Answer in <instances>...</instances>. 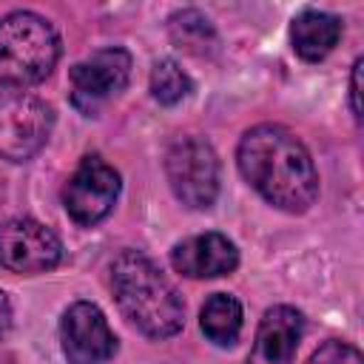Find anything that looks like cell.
<instances>
[{"mask_svg": "<svg viewBox=\"0 0 364 364\" xmlns=\"http://www.w3.org/2000/svg\"><path fill=\"white\" fill-rule=\"evenodd\" d=\"M128 80H131V54L119 46L100 48L91 57L71 65L68 71L71 105L85 117H97L100 108L128 85Z\"/></svg>", "mask_w": 364, "mask_h": 364, "instance_id": "obj_7", "label": "cell"}, {"mask_svg": "<svg viewBox=\"0 0 364 364\" xmlns=\"http://www.w3.org/2000/svg\"><path fill=\"white\" fill-rule=\"evenodd\" d=\"M191 91H193V80L188 77V71L176 60L165 57V60L154 63V68H151V97L159 105H176Z\"/></svg>", "mask_w": 364, "mask_h": 364, "instance_id": "obj_15", "label": "cell"}, {"mask_svg": "<svg viewBox=\"0 0 364 364\" xmlns=\"http://www.w3.org/2000/svg\"><path fill=\"white\" fill-rule=\"evenodd\" d=\"M168 34H171L176 48L188 51V54H196V57H208L219 46L213 23L196 9H182V11L171 14L168 17Z\"/></svg>", "mask_w": 364, "mask_h": 364, "instance_id": "obj_14", "label": "cell"}, {"mask_svg": "<svg viewBox=\"0 0 364 364\" xmlns=\"http://www.w3.org/2000/svg\"><path fill=\"white\" fill-rule=\"evenodd\" d=\"M111 290L125 318L148 338H171L182 330V296L145 253L122 250L111 262Z\"/></svg>", "mask_w": 364, "mask_h": 364, "instance_id": "obj_2", "label": "cell"}, {"mask_svg": "<svg viewBox=\"0 0 364 364\" xmlns=\"http://www.w3.org/2000/svg\"><path fill=\"white\" fill-rule=\"evenodd\" d=\"M60 347L68 364H105L117 353V336L94 301H74L60 318Z\"/></svg>", "mask_w": 364, "mask_h": 364, "instance_id": "obj_9", "label": "cell"}, {"mask_svg": "<svg viewBox=\"0 0 364 364\" xmlns=\"http://www.w3.org/2000/svg\"><path fill=\"white\" fill-rule=\"evenodd\" d=\"M63 262L60 236L37 219L0 222V264L11 273H46Z\"/></svg>", "mask_w": 364, "mask_h": 364, "instance_id": "obj_8", "label": "cell"}, {"mask_svg": "<svg viewBox=\"0 0 364 364\" xmlns=\"http://www.w3.org/2000/svg\"><path fill=\"white\" fill-rule=\"evenodd\" d=\"M54 128V111L28 91H0V159L26 162L43 151Z\"/></svg>", "mask_w": 364, "mask_h": 364, "instance_id": "obj_5", "label": "cell"}, {"mask_svg": "<svg viewBox=\"0 0 364 364\" xmlns=\"http://www.w3.org/2000/svg\"><path fill=\"white\" fill-rule=\"evenodd\" d=\"M171 267L188 279H213L228 276L239 267V250L225 233H199L173 245Z\"/></svg>", "mask_w": 364, "mask_h": 364, "instance_id": "obj_10", "label": "cell"}, {"mask_svg": "<svg viewBox=\"0 0 364 364\" xmlns=\"http://www.w3.org/2000/svg\"><path fill=\"white\" fill-rule=\"evenodd\" d=\"M60 60L57 28L34 11H11L0 20V85L23 91L43 82Z\"/></svg>", "mask_w": 364, "mask_h": 364, "instance_id": "obj_3", "label": "cell"}, {"mask_svg": "<svg viewBox=\"0 0 364 364\" xmlns=\"http://www.w3.org/2000/svg\"><path fill=\"white\" fill-rule=\"evenodd\" d=\"M119 188H122V182H119L117 168L108 165L102 156L88 154L80 159L77 171L68 176L65 188H63L65 213L80 228H94L114 210Z\"/></svg>", "mask_w": 364, "mask_h": 364, "instance_id": "obj_6", "label": "cell"}, {"mask_svg": "<svg viewBox=\"0 0 364 364\" xmlns=\"http://www.w3.org/2000/svg\"><path fill=\"white\" fill-rule=\"evenodd\" d=\"M304 333V316L290 304L270 307L256 330L247 364H293L299 338Z\"/></svg>", "mask_w": 364, "mask_h": 364, "instance_id": "obj_11", "label": "cell"}, {"mask_svg": "<svg viewBox=\"0 0 364 364\" xmlns=\"http://www.w3.org/2000/svg\"><path fill=\"white\" fill-rule=\"evenodd\" d=\"M242 324H245V313L236 296L213 293L205 299L199 310V327L208 341H213L216 347H233L239 341Z\"/></svg>", "mask_w": 364, "mask_h": 364, "instance_id": "obj_13", "label": "cell"}, {"mask_svg": "<svg viewBox=\"0 0 364 364\" xmlns=\"http://www.w3.org/2000/svg\"><path fill=\"white\" fill-rule=\"evenodd\" d=\"M242 176L264 202L284 213H304L318 196V173L304 142L284 125H256L236 148Z\"/></svg>", "mask_w": 364, "mask_h": 364, "instance_id": "obj_1", "label": "cell"}, {"mask_svg": "<svg viewBox=\"0 0 364 364\" xmlns=\"http://www.w3.org/2000/svg\"><path fill=\"white\" fill-rule=\"evenodd\" d=\"M11 318H14V310H11V301L9 296L0 290V338L11 330Z\"/></svg>", "mask_w": 364, "mask_h": 364, "instance_id": "obj_18", "label": "cell"}, {"mask_svg": "<svg viewBox=\"0 0 364 364\" xmlns=\"http://www.w3.org/2000/svg\"><path fill=\"white\" fill-rule=\"evenodd\" d=\"M307 364H364V358H361L358 347H353L350 341L330 338V341H324V344L310 355Z\"/></svg>", "mask_w": 364, "mask_h": 364, "instance_id": "obj_16", "label": "cell"}, {"mask_svg": "<svg viewBox=\"0 0 364 364\" xmlns=\"http://www.w3.org/2000/svg\"><path fill=\"white\" fill-rule=\"evenodd\" d=\"M341 40V20L330 11L318 9H304L293 17L290 23V43L293 51L304 63H318L324 60Z\"/></svg>", "mask_w": 364, "mask_h": 364, "instance_id": "obj_12", "label": "cell"}, {"mask_svg": "<svg viewBox=\"0 0 364 364\" xmlns=\"http://www.w3.org/2000/svg\"><path fill=\"white\" fill-rule=\"evenodd\" d=\"M165 176L173 196L193 210H208L219 196V156L202 136H182L168 145Z\"/></svg>", "mask_w": 364, "mask_h": 364, "instance_id": "obj_4", "label": "cell"}, {"mask_svg": "<svg viewBox=\"0 0 364 364\" xmlns=\"http://www.w3.org/2000/svg\"><path fill=\"white\" fill-rule=\"evenodd\" d=\"M361 65H364V60L358 57L353 63V74H350V105H353L355 119H361V102H358V97H361Z\"/></svg>", "mask_w": 364, "mask_h": 364, "instance_id": "obj_17", "label": "cell"}]
</instances>
